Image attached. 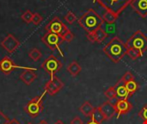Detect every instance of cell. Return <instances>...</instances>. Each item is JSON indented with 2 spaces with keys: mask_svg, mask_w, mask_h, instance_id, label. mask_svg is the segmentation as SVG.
Returning a JSON list of instances; mask_svg holds the SVG:
<instances>
[{
  "mask_svg": "<svg viewBox=\"0 0 147 124\" xmlns=\"http://www.w3.org/2000/svg\"><path fill=\"white\" fill-rule=\"evenodd\" d=\"M103 53L115 64L119 63L127 54V47L118 36H115L104 46Z\"/></svg>",
  "mask_w": 147,
  "mask_h": 124,
  "instance_id": "6da1fadb",
  "label": "cell"
},
{
  "mask_svg": "<svg viewBox=\"0 0 147 124\" xmlns=\"http://www.w3.org/2000/svg\"><path fill=\"white\" fill-rule=\"evenodd\" d=\"M78 24L87 32L94 33L103 24L102 17L93 9H89L78 20Z\"/></svg>",
  "mask_w": 147,
  "mask_h": 124,
  "instance_id": "7a4b0ae2",
  "label": "cell"
},
{
  "mask_svg": "<svg viewBox=\"0 0 147 124\" xmlns=\"http://www.w3.org/2000/svg\"><path fill=\"white\" fill-rule=\"evenodd\" d=\"M133 0H97V3L106 10L119 15L132 3Z\"/></svg>",
  "mask_w": 147,
  "mask_h": 124,
  "instance_id": "3957f363",
  "label": "cell"
},
{
  "mask_svg": "<svg viewBox=\"0 0 147 124\" xmlns=\"http://www.w3.org/2000/svg\"><path fill=\"white\" fill-rule=\"evenodd\" d=\"M127 47H133L142 54L147 51V37L143 34L142 31H136L127 41Z\"/></svg>",
  "mask_w": 147,
  "mask_h": 124,
  "instance_id": "277c9868",
  "label": "cell"
},
{
  "mask_svg": "<svg viewBox=\"0 0 147 124\" xmlns=\"http://www.w3.org/2000/svg\"><path fill=\"white\" fill-rule=\"evenodd\" d=\"M47 92L45 91L41 97H35L32 98L30 101L28 102V104L24 107V110L26 113H28L32 118H35L41 113L43 110V97Z\"/></svg>",
  "mask_w": 147,
  "mask_h": 124,
  "instance_id": "5b68a950",
  "label": "cell"
},
{
  "mask_svg": "<svg viewBox=\"0 0 147 124\" xmlns=\"http://www.w3.org/2000/svg\"><path fill=\"white\" fill-rule=\"evenodd\" d=\"M41 41L42 42L47 46L52 51H54V50H58L60 54L62 56H64L63 54V52L60 50L59 48V46L60 44L64 41L62 37H60L59 35H56V34H53V33H49L47 32V34H45L42 37H41Z\"/></svg>",
  "mask_w": 147,
  "mask_h": 124,
  "instance_id": "8992f818",
  "label": "cell"
},
{
  "mask_svg": "<svg viewBox=\"0 0 147 124\" xmlns=\"http://www.w3.org/2000/svg\"><path fill=\"white\" fill-rule=\"evenodd\" d=\"M45 29L47 32L56 34L60 37H63V35L69 30L67 26L58 16H54L45 27Z\"/></svg>",
  "mask_w": 147,
  "mask_h": 124,
  "instance_id": "52a82bcc",
  "label": "cell"
},
{
  "mask_svg": "<svg viewBox=\"0 0 147 124\" xmlns=\"http://www.w3.org/2000/svg\"><path fill=\"white\" fill-rule=\"evenodd\" d=\"M62 66H63V65L60 62V60H58V58L55 57L54 55L49 56L41 64L42 69H44V71L46 73H47L48 74H50V76L55 75L56 73H58V72L60 71V69L62 68Z\"/></svg>",
  "mask_w": 147,
  "mask_h": 124,
  "instance_id": "ba28073f",
  "label": "cell"
},
{
  "mask_svg": "<svg viewBox=\"0 0 147 124\" xmlns=\"http://www.w3.org/2000/svg\"><path fill=\"white\" fill-rule=\"evenodd\" d=\"M17 68H22V69H25V70H34V68L23 67V66H19L16 65V63L8 56L3 57L0 60V71L5 75L10 74L11 72H13L14 70H16Z\"/></svg>",
  "mask_w": 147,
  "mask_h": 124,
  "instance_id": "9c48e42d",
  "label": "cell"
},
{
  "mask_svg": "<svg viewBox=\"0 0 147 124\" xmlns=\"http://www.w3.org/2000/svg\"><path fill=\"white\" fill-rule=\"evenodd\" d=\"M63 87H64V83L57 76L53 75L51 76L50 80L47 81L45 85V91L51 96H54Z\"/></svg>",
  "mask_w": 147,
  "mask_h": 124,
  "instance_id": "30bf717a",
  "label": "cell"
},
{
  "mask_svg": "<svg viewBox=\"0 0 147 124\" xmlns=\"http://www.w3.org/2000/svg\"><path fill=\"white\" fill-rule=\"evenodd\" d=\"M20 46V41L12 35L8 34L6 37L1 41V47L9 54H13Z\"/></svg>",
  "mask_w": 147,
  "mask_h": 124,
  "instance_id": "8fae6325",
  "label": "cell"
},
{
  "mask_svg": "<svg viewBox=\"0 0 147 124\" xmlns=\"http://www.w3.org/2000/svg\"><path fill=\"white\" fill-rule=\"evenodd\" d=\"M115 107L117 118H120L121 116L126 115L128 112H130V110L133 108V105L127 99H118V101L115 104Z\"/></svg>",
  "mask_w": 147,
  "mask_h": 124,
  "instance_id": "7c38bea8",
  "label": "cell"
},
{
  "mask_svg": "<svg viewBox=\"0 0 147 124\" xmlns=\"http://www.w3.org/2000/svg\"><path fill=\"white\" fill-rule=\"evenodd\" d=\"M132 9L135 10L141 17L147 16V0H133L130 3Z\"/></svg>",
  "mask_w": 147,
  "mask_h": 124,
  "instance_id": "4fadbf2b",
  "label": "cell"
},
{
  "mask_svg": "<svg viewBox=\"0 0 147 124\" xmlns=\"http://www.w3.org/2000/svg\"><path fill=\"white\" fill-rule=\"evenodd\" d=\"M102 112L105 117V120H110L116 114L115 104H113L109 100L104 102L101 106H99Z\"/></svg>",
  "mask_w": 147,
  "mask_h": 124,
  "instance_id": "5bb4252c",
  "label": "cell"
},
{
  "mask_svg": "<svg viewBox=\"0 0 147 124\" xmlns=\"http://www.w3.org/2000/svg\"><path fill=\"white\" fill-rule=\"evenodd\" d=\"M19 78L26 85H30L37 79V74L34 70H25L20 74Z\"/></svg>",
  "mask_w": 147,
  "mask_h": 124,
  "instance_id": "9a60e30c",
  "label": "cell"
},
{
  "mask_svg": "<svg viewBox=\"0 0 147 124\" xmlns=\"http://www.w3.org/2000/svg\"><path fill=\"white\" fill-rule=\"evenodd\" d=\"M115 88L116 94H117V99H127L128 98L129 93L126 88L125 84L123 83L121 79H120V81L116 83V85H115Z\"/></svg>",
  "mask_w": 147,
  "mask_h": 124,
  "instance_id": "2e32d148",
  "label": "cell"
},
{
  "mask_svg": "<svg viewBox=\"0 0 147 124\" xmlns=\"http://www.w3.org/2000/svg\"><path fill=\"white\" fill-rule=\"evenodd\" d=\"M95 108L92 106V104L89 102V101H85L80 107H79V110L80 112L85 116V117H91L93 111H94Z\"/></svg>",
  "mask_w": 147,
  "mask_h": 124,
  "instance_id": "e0dca14e",
  "label": "cell"
},
{
  "mask_svg": "<svg viewBox=\"0 0 147 124\" xmlns=\"http://www.w3.org/2000/svg\"><path fill=\"white\" fill-rule=\"evenodd\" d=\"M82 71V67L77 62V61H72L71 62L68 66H67V72L73 77L78 75L80 73V72Z\"/></svg>",
  "mask_w": 147,
  "mask_h": 124,
  "instance_id": "ac0fdd59",
  "label": "cell"
},
{
  "mask_svg": "<svg viewBox=\"0 0 147 124\" xmlns=\"http://www.w3.org/2000/svg\"><path fill=\"white\" fill-rule=\"evenodd\" d=\"M117 18H118L117 15H115V13L109 11V10H106L102 16L103 22L107 24H114L116 22Z\"/></svg>",
  "mask_w": 147,
  "mask_h": 124,
  "instance_id": "d6986e66",
  "label": "cell"
},
{
  "mask_svg": "<svg viewBox=\"0 0 147 124\" xmlns=\"http://www.w3.org/2000/svg\"><path fill=\"white\" fill-rule=\"evenodd\" d=\"M90 118H91L92 121H95V122L99 123H102L103 121H105V117H104L103 113L102 112L100 107L95 108Z\"/></svg>",
  "mask_w": 147,
  "mask_h": 124,
  "instance_id": "ffe728a7",
  "label": "cell"
},
{
  "mask_svg": "<svg viewBox=\"0 0 147 124\" xmlns=\"http://www.w3.org/2000/svg\"><path fill=\"white\" fill-rule=\"evenodd\" d=\"M125 85H126V88H127V91L129 93V97L132 96L133 94H134L139 89V85L135 80L129 81V82L126 83Z\"/></svg>",
  "mask_w": 147,
  "mask_h": 124,
  "instance_id": "44dd1931",
  "label": "cell"
},
{
  "mask_svg": "<svg viewBox=\"0 0 147 124\" xmlns=\"http://www.w3.org/2000/svg\"><path fill=\"white\" fill-rule=\"evenodd\" d=\"M95 36H96V41L97 43H101L108 36V34L103 30L102 28H98L97 30H96L95 32Z\"/></svg>",
  "mask_w": 147,
  "mask_h": 124,
  "instance_id": "7402d4cb",
  "label": "cell"
},
{
  "mask_svg": "<svg viewBox=\"0 0 147 124\" xmlns=\"http://www.w3.org/2000/svg\"><path fill=\"white\" fill-rule=\"evenodd\" d=\"M127 54L132 59V60H137L140 57H142L144 54H142L141 52H140L139 50L133 48V47H127Z\"/></svg>",
  "mask_w": 147,
  "mask_h": 124,
  "instance_id": "603a6c76",
  "label": "cell"
},
{
  "mask_svg": "<svg viewBox=\"0 0 147 124\" xmlns=\"http://www.w3.org/2000/svg\"><path fill=\"white\" fill-rule=\"evenodd\" d=\"M28 56H29V58L32 60H34V61H38L40 58H41V56H42V54H41V53H40V51L39 50V49H37V48H32L29 52H28Z\"/></svg>",
  "mask_w": 147,
  "mask_h": 124,
  "instance_id": "cb8c5ba5",
  "label": "cell"
},
{
  "mask_svg": "<svg viewBox=\"0 0 147 124\" xmlns=\"http://www.w3.org/2000/svg\"><path fill=\"white\" fill-rule=\"evenodd\" d=\"M104 95L111 101V100H114V99H117V94H116V91H115V86H111L109 87L108 90L105 91L104 92Z\"/></svg>",
  "mask_w": 147,
  "mask_h": 124,
  "instance_id": "d4e9b609",
  "label": "cell"
},
{
  "mask_svg": "<svg viewBox=\"0 0 147 124\" xmlns=\"http://www.w3.org/2000/svg\"><path fill=\"white\" fill-rule=\"evenodd\" d=\"M33 16H34V13H32L29 9L26 10L22 16H21V18L22 19L23 22H25L26 23H30L32 22V18H33Z\"/></svg>",
  "mask_w": 147,
  "mask_h": 124,
  "instance_id": "484cf974",
  "label": "cell"
},
{
  "mask_svg": "<svg viewBox=\"0 0 147 124\" xmlns=\"http://www.w3.org/2000/svg\"><path fill=\"white\" fill-rule=\"evenodd\" d=\"M65 20L66 21V22H68L69 24H72L76 20H77V16H75V14H73L71 11H68L66 13V15L65 16Z\"/></svg>",
  "mask_w": 147,
  "mask_h": 124,
  "instance_id": "4316f807",
  "label": "cell"
},
{
  "mask_svg": "<svg viewBox=\"0 0 147 124\" xmlns=\"http://www.w3.org/2000/svg\"><path fill=\"white\" fill-rule=\"evenodd\" d=\"M139 117L143 120V124H147V104L139 112Z\"/></svg>",
  "mask_w": 147,
  "mask_h": 124,
  "instance_id": "83f0119b",
  "label": "cell"
},
{
  "mask_svg": "<svg viewBox=\"0 0 147 124\" xmlns=\"http://www.w3.org/2000/svg\"><path fill=\"white\" fill-rule=\"evenodd\" d=\"M103 30L108 34V35H113V34H115V30H116V27H115V23L114 24H105V28H103Z\"/></svg>",
  "mask_w": 147,
  "mask_h": 124,
  "instance_id": "f1b7e54d",
  "label": "cell"
},
{
  "mask_svg": "<svg viewBox=\"0 0 147 124\" xmlns=\"http://www.w3.org/2000/svg\"><path fill=\"white\" fill-rule=\"evenodd\" d=\"M43 18L42 16L39 14V13H34V16H33V18H32V22L34 23V25L37 26L39 25L41 22H42Z\"/></svg>",
  "mask_w": 147,
  "mask_h": 124,
  "instance_id": "f546056e",
  "label": "cell"
},
{
  "mask_svg": "<svg viewBox=\"0 0 147 124\" xmlns=\"http://www.w3.org/2000/svg\"><path fill=\"white\" fill-rule=\"evenodd\" d=\"M121 79L123 81L124 84H126V83H127V82H129V81L134 80V75H133L130 72H127V73L123 75V77H122Z\"/></svg>",
  "mask_w": 147,
  "mask_h": 124,
  "instance_id": "4dcf8cb0",
  "label": "cell"
},
{
  "mask_svg": "<svg viewBox=\"0 0 147 124\" xmlns=\"http://www.w3.org/2000/svg\"><path fill=\"white\" fill-rule=\"evenodd\" d=\"M62 39H63V41H66V42H71L73 39H74V35L71 33V31L69 29L64 35H63V37H62Z\"/></svg>",
  "mask_w": 147,
  "mask_h": 124,
  "instance_id": "1f68e13d",
  "label": "cell"
},
{
  "mask_svg": "<svg viewBox=\"0 0 147 124\" xmlns=\"http://www.w3.org/2000/svg\"><path fill=\"white\" fill-rule=\"evenodd\" d=\"M9 121V118L0 110V124H8Z\"/></svg>",
  "mask_w": 147,
  "mask_h": 124,
  "instance_id": "d6a6232c",
  "label": "cell"
},
{
  "mask_svg": "<svg viewBox=\"0 0 147 124\" xmlns=\"http://www.w3.org/2000/svg\"><path fill=\"white\" fill-rule=\"evenodd\" d=\"M86 36H87V39H88L91 43L96 42V36H95V33H88Z\"/></svg>",
  "mask_w": 147,
  "mask_h": 124,
  "instance_id": "836d02e7",
  "label": "cell"
},
{
  "mask_svg": "<svg viewBox=\"0 0 147 124\" xmlns=\"http://www.w3.org/2000/svg\"><path fill=\"white\" fill-rule=\"evenodd\" d=\"M71 124H84L83 120L78 117H75L71 121Z\"/></svg>",
  "mask_w": 147,
  "mask_h": 124,
  "instance_id": "e575fe53",
  "label": "cell"
},
{
  "mask_svg": "<svg viewBox=\"0 0 147 124\" xmlns=\"http://www.w3.org/2000/svg\"><path fill=\"white\" fill-rule=\"evenodd\" d=\"M8 124H21L16 119H13V120H10L9 121V123Z\"/></svg>",
  "mask_w": 147,
  "mask_h": 124,
  "instance_id": "d590c367",
  "label": "cell"
},
{
  "mask_svg": "<svg viewBox=\"0 0 147 124\" xmlns=\"http://www.w3.org/2000/svg\"><path fill=\"white\" fill-rule=\"evenodd\" d=\"M86 124H102V123H96V122H95V121H90V122H88Z\"/></svg>",
  "mask_w": 147,
  "mask_h": 124,
  "instance_id": "8d00e7d4",
  "label": "cell"
},
{
  "mask_svg": "<svg viewBox=\"0 0 147 124\" xmlns=\"http://www.w3.org/2000/svg\"><path fill=\"white\" fill-rule=\"evenodd\" d=\"M38 124H48V123H47V121H45V120H41V121H40V122Z\"/></svg>",
  "mask_w": 147,
  "mask_h": 124,
  "instance_id": "74e56055",
  "label": "cell"
},
{
  "mask_svg": "<svg viewBox=\"0 0 147 124\" xmlns=\"http://www.w3.org/2000/svg\"><path fill=\"white\" fill-rule=\"evenodd\" d=\"M54 124H65V123H64L61 120H58V121H57V122H56Z\"/></svg>",
  "mask_w": 147,
  "mask_h": 124,
  "instance_id": "f35d334b",
  "label": "cell"
},
{
  "mask_svg": "<svg viewBox=\"0 0 147 124\" xmlns=\"http://www.w3.org/2000/svg\"><path fill=\"white\" fill-rule=\"evenodd\" d=\"M93 2H94V3H96V2H97V0H93Z\"/></svg>",
  "mask_w": 147,
  "mask_h": 124,
  "instance_id": "ab89813d",
  "label": "cell"
},
{
  "mask_svg": "<svg viewBox=\"0 0 147 124\" xmlns=\"http://www.w3.org/2000/svg\"><path fill=\"white\" fill-rule=\"evenodd\" d=\"M27 124H33L32 123H27Z\"/></svg>",
  "mask_w": 147,
  "mask_h": 124,
  "instance_id": "60d3db41",
  "label": "cell"
}]
</instances>
